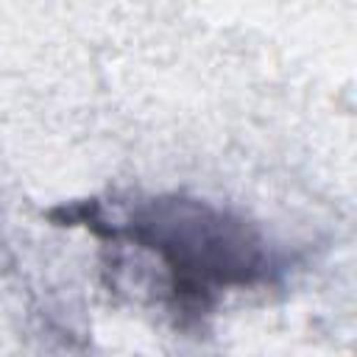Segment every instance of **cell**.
<instances>
[{
  "instance_id": "6da1fadb",
  "label": "cell",
  "mask_w": 357,
  "mask_h": 357,
  "mask_svg": "<svg viewBox=\"0 0 357 357\" xmlns=\"http://www.w3.org/2000/svg\"><path fill=\"white\" fill-rule=\"evenodd\" d=\"M100 240L137 251L184 315L209 312L226 293L276 284L287 254L251 220L187 195L78 201L56 212Z\"/></svg>"
}]
</instances>
